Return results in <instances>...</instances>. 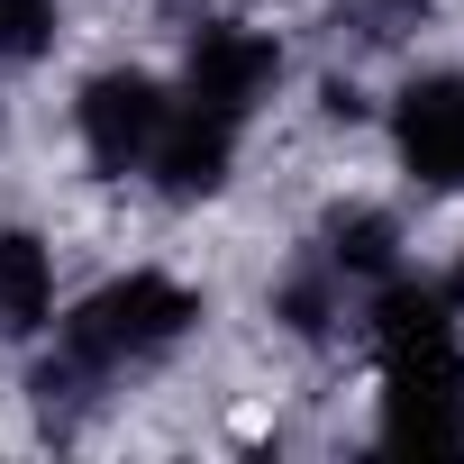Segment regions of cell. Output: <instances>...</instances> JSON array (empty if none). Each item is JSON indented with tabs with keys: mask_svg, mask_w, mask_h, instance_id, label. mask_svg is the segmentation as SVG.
<instances>
[{
	"mask_svg": "<svg viewBox=\"0 0 464 464\" xmlns=\"http://www.w3.org/2000/svg\"><path fill=\"white\" fill-rule=\"evenodd\" d=\"M373 346H382V437L419 455L464 446V346L446 319V292L392 283L373 301Z\"/></svg>",
	"mask_w": 464,
	"mask_h": 464,
	"instance_id": "6da1fadb",
	"label": "cell"
},
{
	"mask_svg": "<svg viewBox=\"0 0 464 464\" xmlns=\"http://www.w3.org/2000/svg\"><path fill=\"white\" fill-rule=\"evenodd\" d=\"M55 319V256L28 237V227H0V328L28 337Z\"/></svg>",
	"mask_w": 464,
	"mask_h": 464,
	"instance_id": "52a82bcc",
	"label": "cell"
},
{
	"mask_svg": "<svg viewBox=\"0 0 464 464\" xmlns=\"http://www.w3.org/2000/svg\"><path fill=\"white\" fill-rule=\"evenodd\" d=\"M283 82V46L265 28H237V19H209L191 37V64H182V101L209 110V119H246L265 92Z\"/></svg>",
	"mask_w": 464,
	"mask_h": 464,
	"instance_id": "3957f363",
	"label": "cell"
},
{
	"mask_svg": "<svg viewBox=\"0 0 464 464\" xmlns=\"http://www.w3.org/2000/svg\"><path fill=\"white\" fill-rule=\"evenodd\" d=\"M55 46V0H0V55L28 64Z\"/></svg>",
	"mask_w": 464,
	"mask_h": 464,
	"instance_id": "9c48e42d",
	"label": "cell"
},
{
	"mask_svg": "<svg viewBox=\"0 0 464 464\" xmlns=\"http://www.w3.org/2000/svg\"><path fill=\"white\" fill-rule=\"evenodd\" d=\"M392 256H401V227L382 218V209H337L328 218V274H392Z\"/></svg>",
	"mask_w": 464,
	"mask_h": 464,
	"instance_id": "ba28073f",
	"label": "cell"
},
{
	"mask_svg": "<svg viewBox=\"0 0 464 464\" xmlns=\"http://www.w3.org/2000/svg\"><path fill=\"white\" fill-rule=\"evenodd\" d=\"M355 10H373V19H382V28H373V37H392V28H410V19H419V10H428V0H355Z\"/></svg>",
	"mask_w": 464,
	"mask_h": 464,
	"instance_id": "30bf717a",
	"label": "cell"
},
{
	"mask_svg": "<svg viewBox=\"0 0 464 464\" xmlns=\"http://www.w3.org/2000/svg\"><path fill=\"white\" fill-rule=\"evenodd\" d=\"M392 146L419 182L464 191V73H419L392 101Z\"/></svg>",
	"mask_w": 464,
	"mask_h": 464,
	"instance_id": "5b68a950",
	"label": "cell"
},
{
	"mask_svg": "<svg viewBox=\"0 0 464 464\" xmlns=\"http://www.w3.org/2000/svg\"><path fill=\"white\" fill-rule=\"evenodd\" d=\"M227 155H237V119H209V110H173L164 119V137H155V155H146V173H155V191L164 200H209L218 182H227Z\"/></svg>",
	"mask_w": 464,
	"mask_h": 464,
	"instance_id": "8992f818",
	"label": "cell"
},
{
	"mask_svg": "<svg viewBox=\"0 0 464 464\" xmlns=\"http://www.w3.org/2000/svg\"><path fill=\"white\" fill-rule=\"evenodd\" d=\"M191 319H200V292H191V283H173V274H128V283H110V292H92V301L73 310L64 346H73L92 373H101V364H146V355L182 346Z\"/></svg>",
	"mask_w": 464,
	"mask_h": 464,
	"instance_id": "7a4b0ae2",
	"label": "cell"
},
{
	"mask_svg": "<svg viewBox=\"0 0 464 464\" xmlns=\"http://www.w3.org/2000/svg\"><path fill=\"white\" fill-rule=\"evenodd\" d=\"M164 119H173V101L146 73H92L82 82V146H92L101 173H146Z\"/></svg>",
	"mask_w": 464,
	"mask_h": 464,
	"instance_id": "277c9868",
	"label": "cell"
},
{
	"mask_svg": "<svg viewBox=\"0 0 464 464\" xmlns=\"http://www.w3.org/2000/svg\"><path fill=\"white\" fill-rule=\"evenodd\" d=\"M446 310H464V265H455V283H446Z\"/></svg>",
	"mask_w": 464,
	"mask_h": 464,
	"instance_id": "8fae6325",
	"label": "cell"
}]
</instances>
